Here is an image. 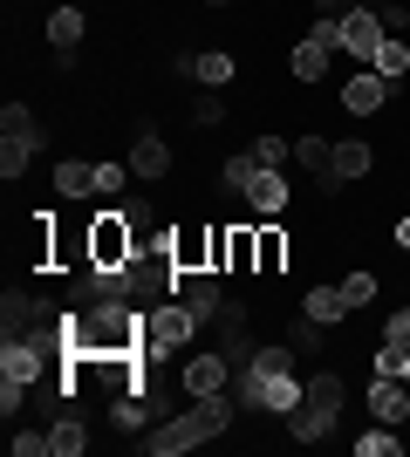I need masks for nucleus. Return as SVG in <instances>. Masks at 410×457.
Listing matches in <instances>:
<instances>
[{"label": "nucleus", "instance_id": "f257e3e1", "mask_svg": "<svg viewBox=\"0 0 410 457\" xmlns=\"http://www.w3.org/2000/svg\"><path fill=\"white\" fill-rule=\"evenodd\" d=\"M233 410H239V403H226V389H219V396H192V410H185V417H164V423H151V437H144V451H151V457H178V451H198L205 437H219V430L233 423Z\"/></svg>", "mask_w": 410, "mask_h": 457}, {"label": "nucleus", "instance_id": "f03ea898", "mask_svg": "<svg viewBox=\"0 0 410 457\" xmlns=\"http://www.w3.org/2000/svg\"><path fill=\"white\" fill-rule=\"evenodd\" d=\"M198 328H205V321H198L192 307L178 301V294H164V301L144 314V355H151V362H157V355H178V348L192 342Z\"/></svg>", "mask_w": 410, "mask_h": 457}, {"label": "nucleus", "instance_id": "7ed1b4c3", "mask_svg": "<svg viewBox=\"0 0 410 457\" xmlns=\"http://www.w3.org/2000/svg\"><path fill=\"white\" fill-rule=\"evenodd\" d=\"M41 369H48V355L28 335H7V348H0V410L7 417L28 403V382H41Z\"/></svg>", "mask_w": 410, "mask_h": 457}, {"label": "nucleus", "instance_id": "20e7f679", "mask_svg": "<svg viewBox=\"0 0 410 457\" xmlns=\"http://www.w3.org/2000/svg\"><path fill=\"white\" fill-rule=\"evenodd\" d=\"M69 267H89V219L82 226L48 219V273H69Z\"/></svg>", "mask_w": 410, "mask_h": 457}, {"label": "nucleus", "instance_id": "39448f33", "mask_svg": "<svg viewBox=\"0 0 410 457\" xmlns=\"http://www.w3.org/2000/svg\"><path fill=\"white\" fill-rule=\"evenodd\" d=\"M335 423H342V403L301 396V410H288V437L294 444H322V437H335Z\"/></svg>", "mask_w": 410, "mask_h": 457}, {"label": "nucleus", "instance_id": "423d86ee", "mask_svg": "<svg viewBox=\"0 0 410 457\" xmlns=\"http://www.w3.org/2000/svg\"><path fill=\"white\" fill-rule=\"evenodd\" d=\"M164 253H172L178 273H213V232H198V226H178L164 239Z\"/></svg>", "mask_w": 410, "mask_h": 457}, {"label": "nucleus", "instance_id": "0eeeda50", "mask_svg": "<svg viewBox=\"0 0 410 457\" xmlns=\"http://www.w3.org/2000/svg\"><path fill=\"white\" fill-rule=\"evenodd\" d=\"M185 396H219V389H233V362H226V355H192V362H185Z\"/></svg>", "mask_w": 410, "mask_h": 457}, {"label": "nucleus", "instance_id": "6e6552de", "mask_svg": "<svg viewBox=\"0 0 410 457\" xmlns=\"http://www.w3.org/2000/svg\"><path fill=\"white\" fill-rule=\"evenodd\" d=\"M370 417L376 423H397V430L410 423V382L404 376H376L370 382Z\"/></svg>", "mask_w": 410, "mask_h": 457}, {"label": "nucleus", "instance_id": "1a4fd4ad", "mask_svg": "<svg viewBox=\"0 0 410 457\" xmlns=\"http://www.w3.org/2000/svg\"><path fill=\"white\" fill-rule=\"evenodd\" d=\"M383 21L370 14V7H356V14H342V55H356V62H370L376 48H383Z\"/></svg>", "mask_w": 410, "mask_h": 457}, {"label": "nucleus", "instance_id": "9d476101", "mask_svg": "<svg viewBox=\"0 0 410 457\" xmlns=\"http://www.w3.org/2000/svg\"><path fill=\"white\" fill-rule=\"evenodd\" d=\"M178 301H185L198 321L213 328V321H219V307H226V294H219V273H178Z\"/></svg>", "mask_w": 410, "mask_h": 457}, {"label": "nucleus", "instance_id": "9b49d317", "mask_svg": "<svg viewBox=\"0 0 410 457\" xmlns=\"http://www.w3.org/2000/svg\"><path fill=\"white\" fill-rule=\"evenodd\" d=\"M390 89H397V82H383L376 69H363V76L342 82V110H349V116H376L383 103H390Z\"/></svg>", "mask_w": 410, "mask_h": 457}, {"label": "nucleus", "instance_id": "f8f14e48", "mask_svg": "<svg viewBox=\"0 0 410 457\" xmlns=\"http://www.w3.org/2000/svg\"><path fill=\"white\" fill-rule=\"evenodd\" d=\"M247 205H254V219H273V212H288V178L273 171V164H260L254 178H247V191H239Z\"/></svg>", "mask_w": 410, "mask_h": 457}, {"label": "nucleus", "instance_id": "ddd939ff", "mask_svg": "<svg viewBox=\"0 0 410 457\" xmlns=\"http://www.w3.org/2000/svg\"><path fill=\"white\" fill-rule=\"evenodd\" d=\"M172 171V144L157 130H137V144H130V178H164Z\"/></svg>", "mask_w": 410, "mask_h": 457}, {"label": "nucleus", "instance_id": "4468645a", "mask_svg": "<svg viewBox=\"0 0 410 457\" xmlns=\"http://www.w3.org/2000/svg\"><path fill=\"white\" fill-rule=\"evenodd\" d=\"M329 55H335V48H322V41H294V48H288V76L294 82H322V76H329Z\"/></svg>", "mask_w": 410, "mask_h": 457}, {"label": "nucleus", "instance_id": "2eb2a0df", "mask_svg": "<svg viewBox=\"0 0 410 457\" xmlns=\"http://www.w3.org/2000/svg\"><path fill=\"white\" fill-rule=\"evenodd\" d=\"M48 314H55V307L35 301V294H7V301H0V321H7V335H28V328L48 321Z\"/></svg>", "mask_w": 410, "mask_h": 457}, {"label": "nucleus", "instance_id": "dca6fc26", "mask_svg": "<svg viewBox=\"0 0 410 457\" xmlns=\"http://www.w3.org/2000/svg\"><path fill=\"white\" fill-rule=\"evenodd\" d=\"M301 314H308V321H322V328H335L342 314H349V294H342V287H308Z\"/></svg>", "mask_w": 410, "mask_h": 457}, {"label": "nucleus", "instance_id": "f3484780", "mask_svg": "<svg viewBox=\"0 0 410 457\" xmlns=\"http://www.w3.org/2000/svg\"><path fill=\"white\" fill-rule=\"evenodd\" d=\"M370 164H376V151L363 144V137H349V144H335V164H329V171L349 185V178H370Z\"/></svg>", "mask_w": 410, "mask_h": 457}, {"label": "nucleus", "instance_id": "a211bd4d", "mask_svg": "<svg viewBox=\"0 0 410 457\" xmlns=\"http://www.w3.org/2000/svg\"><path fill=\"white\" fill-rule=\"evenodd\" d=\"M0 137H14V144H48V130H41L35 123V110H21V103H7V110H0Z\"/></svg>", "mask_w": 410, "mask_h": 457}, {"label": "nucleus", "instance_id": "6ab92c4d", "mask_svg": "<svg viewBox=\"0 0 410 457\" xmlns=\"http://www.w3.org/2000/svg\"><path fill=\"white\" fill-rule=\"evenodd\" d=\"M76 41H82V14L76 7H55V14H48V48H55V55H76Z\"/></svg>", "mask_w": 410, "mask_h": 457}, {"label": "nucleus", "instance_id": "aec40b11", "mask_svg": "<svg viewBox=\"0 0 410 457\" xmlns=\"http://www.w3.org/2000/svg\"><path fill=\"white\" fill-rule=\"evenodd\" d=\"M370 69H376L383 82H404V76H410V48H404V35H390V41H383V48L370 55Z\"/></svg>", "mask_w": 410, "mask_h": 457}, {"label": "nucleus", "instance_id": "412c9836", "mask_svg": "<svg viewBox=\"0 0 410 457\" xmlns=\"http://www.w3.org/2000/svg\"><path fill=\"white\" fill-rule=\"evenodd\" d=\"M254 239H260V267L254 273H280L288 267V232L280 226H254Z\"/></svg>", "mask_w": 410, "mask_h": 457}, {"label": "nucleus", "instance_id": "4be33fe9", "mask_svg": "<svg viewBox=\"0 0 410 457\" xmlns=\"http://www.w3.org/2000/svg\"><path fill=\"white\" fill-rule=\"evenodd\" d=\"M192 82H205V89H226V82H233V55H219V48L192 55Z\"/></svg>", "mask_w": 410, "mask_h": 457}, {"label": "nucleus", "instance_id": "5701e85b", "mask_svg": "<svg viewBox=\"0 0 410 457\" xmlns=\"http://www.w3.org/2000/svg\"><path fill=\"white\" fill-rule=\"evenodd\" d=\"M55 191H62V198H82V191H96V164H82V157L55 164Z\"/></svg>", "mask_w": 410, "mask_h": 457}, {"label": "nucleus", "instance_id": "b1692460", "mask_svg": "<svg viewBox=\"0 0 410 457\" xmlns=\"http://www.w3.org/2000/svg\"><path fill=\"white\" fill-rule=\"evenodd\" d=\"M48 451H55V457H82V451H89V430H82L76 417L48 423Z\"/></svg>", "mask_w": 410, "mask_h": 457}, {"label": "nucleus", "instance_id": "393cba45", "mask_svg": "<svg viewBox=\"0 0 410 457\" xmlns=\"http://www.w3.org/2000/svg\"><path fill=\"white\" fill-rule=\"evenodd\" d=\"M260 267V239L254 226H233V253H226V273H254Z\"/></svg>", "mask_w": 410, "mask_h": 457}, {"label": "nucleus", "instance_id": "a878e982", "mask_svg": "<svg viewBox=\"0 0 410 457\" xmlns=\"http://www.w3.org/2000/svg\"><path fill=\"white\" fill-rule=\"evenodd\" d=\"M28 164H35V144H14V137H0V178L14 185V178L28 171Z\"/></svg>", "mask_w": 410, "mask_h": 457}, {"label": "nucleus", "instance_id": "bb28decb", "mask_svg": "<svg viewBox=\"0 0 410 457\" xmlns=\"http://www.w3.org/2000/svg\"><path fill=\"white\" fill-rule=\"evenodd\" d=\"M294 157H301L308 171H329V164H335V144H329V137H294Z\"/></svg>", "mask_w": 410, "mask_h": 457}, {"label": "nucleus", "instance_id": "cd10ccee", "mask_svg": "<svg viewBox=\"0 0 410 457\" xmlns=\"http://www.w3.org/2000/svg\"><path fill=\"white\" fill-rule=\"evenodd\" d=\"M356 451H363V457H397V451H404V444H397V423H376L370 437H356Z\"/></svg>", "mask_w": 410, "mask_h": 457}, {"label": "nucleus", "instance_id": "c85d7f7f", "mask_svg": "<svg viewBox=\"0 0 410 457\" xmlns=\"http://www.w3.org/2000/svg\"><path fill=\"white\" fill-rule=\"evenodd\" d=\"M247 369H260V376H294V348H254Z\"/></svg>", "mask_w": 410, "mask_h": 457}, {"label": "nucleus", "instance_id": "c756f323", "mask_svg": "<svg viewBox=\"0 0 410 457\" xmlns=\"http://www.w3.org/2000/svg\"><path fill=\"white\" fill-rule=\"evenodd\" d=\"M254 171H260V157H254V151H247V157H226L219 185H226V191H247V178H254Z\"/></svg>", "mask_w": 410, "mask_h": 457}, {"label": "nucleus", "instance_id": "7c9ffc66", "mask_svg": "<svg viewBox=\"0 0 410 457\" xmlns=\"http://www.w3.org/2000/svg\"><path fill=\"white\" fill-rule=\"evenodd\" d=\"M342 294H349V307H370L376 301V273H342Z\"/></svg>", "mask_w": 410, "mask_h": 457}, {"label": "nucleus", "instance_id": "2f4dec72", "mask_svg": "<svg viewBox=\"0 0 410 457\" xmlns=\"http://www.w3.org/2000/svg\"><path fill=\"white\" fill-rule=\"evenodd\" d=\"M370 14L383 21V35H404V28H410V7H404V0H383V7H370Z\"/></svg>", "mask_w": 410, "mask_h": 457}, {"label": "nucleus", "instance_id": "473e14b6", "mask_svg": "<svg viewBox=\"0 0 410 457\" xmlns=\"http://www.w3.org/2000/svg\"><path fill=\"white\" fill-rule=\"evenodd\" d=\"M288 348H294V355H314V348H322V321H308V314H301V328L288 335Z\"/></svg>", "mask_w": 410, "mask_h": 457}, {"label": "nucleus", "instance_id": "72a5a7b5", "mask_svg": "<svg viewBox=\"0 0 410 457\" xmlns=\"http://www.w3.org/2000/svg\"><path fill=\"white\" fill-rule=\"evenodd\" d=\"M383 342H390V348H404V355H410V307H397L390 321H383Z\"/></svg>", "mask_w": 410, "mask_h": 457}, {"label": "nucleus", "instance_id": "f704fd0d", "mask_svg": "<svg viewBox=\"0 0 410 457\" xmlns=\"http://www.w3.org/2000/svg\"><path fill=\"white\" fill-rule=\"evenodd\" d=\"M123 171H130V164H96V191L103 198H123Z\"/></svg>", "mask_w": 410, "mask_h": 457}, {"label": "nucleus", "instance_id": "c9c22d12", "mask_svg": "<svg viewBox=\"0 0 410 457\" xmlns=\"http://www.w3.org/2000/svg\"><path fill=\"white\" fill-rule=\"evenodd\" d=\"M7 444H14V457H41L48 451V430H14Z\"/></svg>", "mask_w": 410, "mask_h": 457}, {"label": "nucleus", "instance_id": "e433bc0d", "mask_svg": "<svg viewBox=\"0 0 410 457\" xmlns=\"http://www.w3.org/2000/svg\"><path fill=\"white\" fill-rule=\"evenodd\" d=\"M254 157L280 171V164H288V137H260V144H254Z\"/></svg>", "mask_w": 410, "mask_h": 457}, {"label": "nucleus", "instance_id": "4c0bfd02", "mask_svg": "<svg viewBox=\"0 0 410 457\" xmlns=\"http://www.w3.org/2000/svg\"><path fill=\"white\" fill-rule=\"evenodd\" d=\"M219 116H226V103H219V96L205 89V96H198V103H192V123H219Z\"/></svg>", "mask_w": 410, "mask_h": 457}, {"label": "nucleus", "instance_id": "58836bf2", "mask_svg": "<svg viewBox=\"0 0 410 457\" xmlns=\"http://www.w3.org/2000/svg\"><path fill=\"white\" fill-rule=\"evenodd\" d=\"M314 41H322V48H335V55H342V21H314Z\"/></svg>", "mask_w": 410, "mask_h": 457}, {"label": "nucleus", "instance_id": "ea45409f", "mask_svg": "<svg viewBox=\"0 0 410 457\" xmlns=\"http://www.w3.org/2000/svg\"><path fill=\"white\" fill-rule=\"evenodd\" d=\"M123 219H130L137 239H144V226H151V205H144V198H123Z\"/></svg>", "mask_w": 410, "mask_h": 457}, {"label": "nucleus", "instance_id": "a19ab883", "mask_svg": "<svg viewBox=\"0 0 410 457\" xmlns=\"http://www.w3.org/2000/svg\"><path fill=\"white\" fill-rule=\"evenodd\" d=\"M397 369H404V348L383 342V348H376V376H397Z\"/></svg>", "mask_w": 410, "mask_h": 457}, {"label": "nucleus", "instance_id": "79ce46f5", "mask_svg": "<svg viewBox=\"0 0 410 457\" xmlns=\"http://www.w3.org/2000/svg\"><path fill=\"white\" fill-rule=\"evenodd\" d=\"M314 14H322V21H342V14H356V0H314Z\"/></svg>", "mask_w": 410, "mask_h": 457}, {"label": "nucleus", "instance_id": "37998d69", "mask_svg": "<svg viewBox=\"0 0 410 457\" xmlns=\"http://www.w3.org/2000/svg\"><path fill=\"white\" fill-rule=\"evenodd\" d=\"M397 246H404V253H410V219H404V226H397Z\"/></svg>", "mask_w": 410, "mask_h": 457}, {"label": "nucleus", "instance_id": "c03bdc74", "mask_svg": "<svg viewBox=\"0 0 410 457\" xmlns=\"http://www.w3.org/2000/svg\"><path fill=\"white\" fill-rule=\"evenodd\" d=\"M397 376H404V382H410V355H404V369H397Z\"/></svg>", "mask_w": 410, "mask_h": 457}, {"label": "nucleus", "instance_id": "a18cd8bd", "mask_svg": "<svg viewBox=\"0 0 410 457\" xmlns=\"http://www.w3.org/2000/svg\"><path fill=\"white\" fill-rule=\"evenodd\" d=\"M205 7H233V0H205Z\"/></svg>", "mask_w": 410, "mask_h": 457}, {"label": "nucleus", "instance_id": "49530a36", "mask_svg": "<svg viewBox=\"0 0 410 457\" xmlns=\"http://www.w3.org/2000/svg\"><path fill=\"white\" fill-rule=\"evenodd\" d=\"M356 7H383V0H356Z\"/></svg>", "mask_w": 410, "mask_h": 457}]
</instances>
